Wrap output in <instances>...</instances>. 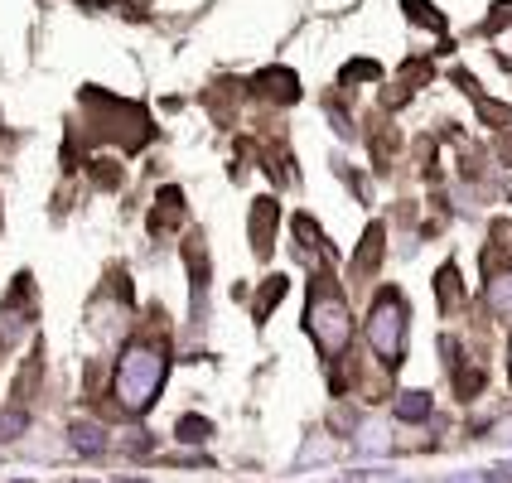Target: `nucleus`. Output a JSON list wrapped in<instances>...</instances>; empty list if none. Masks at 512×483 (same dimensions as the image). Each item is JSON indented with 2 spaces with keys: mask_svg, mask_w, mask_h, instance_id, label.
Segmentation results:
<instances>
[{
  "mask_svg": "<svg viewBox=\"0 0 512 483\" xmlns=\"http://www.w3.org/2000/svg\"><path fill=\"white\" fill-rule=\"evenodd\" d=\"M165 377H170L165 348H155V343H126L121 358H116V377H112L116 406L131 411V416H145L160 401V392H165Z\"/></svg>",
  "mask_w": 512,
  "mask_h": 483,
  "instance_id": "nucleus-1",
  "label": "nucleus"
},
{
  "mask_svg": "<svg viewBox=\"0 0 512 483\" xmlns=\"http://www.w3.org/2000/svg\"><path fill=\"white\" fill-rule=\"evenodd\" d=\"M305 329H310L314 348H319L324 358H343V348L353 339V314L343 305V295H334V290H314L310 310H305Z\"/></svg>",
  "mask_w": 512,
  "mask_h": 483,
  "instance_id": "nucleus-2",
  "label": "nucleus"
},
{
  "mask_svg": "<svg viewBox=\"0 0 512 483\" xmlns=\"http://www.w3.org/2000/svg\"><path fill=\"white\" fill-rule=\"evenodd\" d=\"M368 343L387 368H397L401 358H406V300H401V290H392V285L372 300Z\"/></svg>",
  "mask_w": 512,
  "mask_h": 483,
  "instance_id": "nucleus-3",
  "label": "nucleus"
},
{
  "mask_svg": "<svg viewBox=\"0 0 512 483\" xmlns=\"http://www.w3.org/2000/svg\"><path fill=\"white\" fill-rule=\"evenodd\" d=\"M488 310L498 314V319H508L512 324V271H498L493 281H488Z\"/></svg>",
  "mask_w": 512,
  "mask_h": 483,
  "instance_id": "nucleus-4",
  "label": "nucleus"
},
{
  "mask_svg": "<svg viewBox=\"0 0 512 483\" xmlns=\"http://www.w3.org/2000/svg\"><path fill=\"white\" fill-rule=\"evenodd\" d=\"M397 416H401V421H426V416H430V397H426V392H401V397H397Z\"/></svg>",
  "mask_w": 512,
  "mask_h": 483,
  "instance_id": "nucleus-5",
  "label": "nucleus"
},
{
  "mask_svg": "<svg viewBox=\"0 0 512 483\" xmlns=\"http://www.w3.org/2000/svg\"><path fill=\"white\" fill-rule=\"evenodd\" d=\"M271 218H276V208H271V203H256V213H252L256 252H266V247H271Z\"/></svg>",
  "mask_w": 512,
  "mask_h": 483,
  "instance_id": "nucleus-6",
  "label": "nucleus"
},
{
  "mask_svg": "<svg viewBox=\"0 0 512 483\" xmlns=\"http://www.w3.org/2000/svg\"><path fill=\"white\" fill-rule=\"evenodd\" d=\"M102 445H107V435H102L97 426H87V421H78V426H73V450H83V455H97Z\"/></svg>",
  "mask_w": 512,
  "mask_h": 483,
  "instance_id": "nucleus-7",
  "label": "nucleus"
},
{
  "mask_svg": "<svg viewBox=\"0 0 512 483\" xmlns=\"http://www.w3.org/2000/svg\"><path fill=\"white\" fill-rule=\"evenodd\" d=\"M29 416L20 411V406H10V411H0V440H15V435H25Z\"/></svg>",
  "mask_w": 512,
  "mask_h": 483,
  "instance_id": "nucleus-8",
  "label": "nucleus"
},
{
  "mask_svg": "<svg viewBox=\"0 0 512 483\" xmlns=\"http://www.w3.org/2000/svg\"><path fill=\"white\" fill-rule=\"evenodd\" d=\"M387 450H392L387 430H363V440H358V455H387Z\"/></svg>",
  "mask_w": 512,
  "mask_h": 483,
  "instance_id": "nucleus-9",
  "label": "nucleus"
},
{
  "mask_svg": "<svg viewBox=\"0 0 512 483\" xmlns=\"http://www.w3.org/2000/svg\"><path fill=\"white\" fill-rule=\"evenodd\" d=\"M281 290H285V281H271V285H266V295H261V305H256V319H266V314H271V305L281 300Z\"/></svg>",
  "mask_w": 512,
  "mask_h": 483,
  "instance_id": "nucleus-10",
  "label": "nucleus"
},
{
  "mask_svg": "<svg viewBox=\"0 0 512 483\" xmlns=\"http://www.w3.org/2000/svg\"><path fill=\"white\" fill-rule=\"evenodd\" d=\"M459 276H455V266H445V271H440V300H445V305H450V300H455L459 295Z\"/></svg>",
  "mask_w": 512,
  "mask_h": 483,
  "instance_id": "nucleus-11",
  "label": "nucleus"
},
{
  "mask_svg": "<svg viewBox=\"0 0 512 483\" xmlns=\"http://www.w3.org/2000/svg\"><path fill=\"white\" fill-rule=\"evenodd\" d=\"M179 430H184V440H203V435H208V421H203V416H189V421H179Z\"/></svg>",
  "mask_w": 512,
  "mask_h": 483,
  "instance_id": "nucleus-12",
  "label": "nucleus"
},
{
  "mask_svg": "<svg viewBox=\"0 0 512 483\" xmlns=\"http://www.w3.org/2000/svg\"><path fill=\"white\" fill-rule=\"evenodd\" d=\"M329 455H334V445H324V440H310V450L295 459V464H314V459H329Z\"/></svg>",
  "mask_w": 512,
  "mask_h": 483,
  "instance_id": "nucleus-13",
  "label": "nucleus"
},
{
  "mask_svg": "<svg viewBox=\"0 0 512 483\" xmlns=\"http://www.w3.org/2000/svg\"><path fill=\"white\" fill-rule=\"evenodd\" d=\"M406 10H416V20H426L430 29H440V15H430L426 0H406Z\"/></svg>",
  "mask_w": 512,
  "mask_h": 483,
  "instance_id": "nucleus-14",
  "label": "nucleus"
},
{
  "mask_svg": "<svg viewBox=\"0 0 512 483\" xmlns=\"http://www.w3.org/2000/svg\"><path fill=\"white\" fill-rule=\"evenodd\" d=\"M450 483H493L488 474H459V479H450Z\"/></svg>",
  "mask_w": 512,
  "mask_h": 483,
  "instance_id": "nucleus-15",
  "label": "nucleus"
},
{
  "mask_svg": "<svg viewBox=\"0 0 512 483\" xmlns=\"http://www.w3.org/2000/svg\"><path fill=\"white\" fill-rule=\"evenodd\" d=\"M508 363H512V348H508Z\"/></svg>",
  "mask_w": 512,
  "mask_h": 483,
  "instance_id": "nucleus-16",
  "label": "nucleus"
}]
</instances>
